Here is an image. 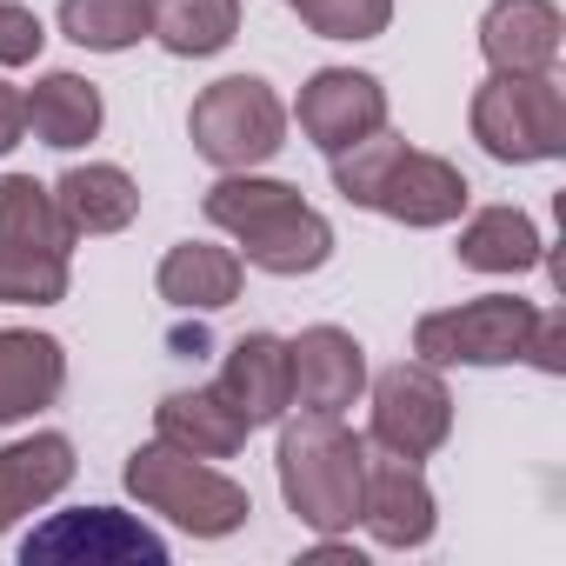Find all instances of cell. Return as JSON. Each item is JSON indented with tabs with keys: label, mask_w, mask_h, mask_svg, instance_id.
<instances>
[{
	"label": "cell",
	"mask_w": 566,
	"mask_h": 566,
	"mask_svg": "<svg viewBox=\"0 0 566 566\" xmlns=\"http://www.w3.org/2000/svg\"><path fill=\"white\" fill-rule=\"evenodd\" d=\"M200 213L213 227H227L240 240V260L260 266V273H280V280H294V273H321L334 260V227L327 213H314L301 200V187L287 180H260V174H227L207 187Z\"/></svg>",
	"instance_id": "1"
},
{
	"label": "cell",
	"mask_w": 566,
	"mask_h": 566,
	"mask_svg": "<svg viewBox=\"0 0 566 566\" xmlns=\"http://www.w3.org/2000/svg\"><path fill=\"white\" fill-rule=\"evenodd\" d=\"M334 187L354 207H374V213H387L400 227H447V220L467 213V193H473L453 160L407 147L387 127L354 140L347 154H334Z\"/></svg>",
	"instance_id": "2"
},
{
	"label": "cell",
	"mask_w": 566,
	"mask_h": 566,
	"mask_svg": "<svg viewBox=\"0 0 566 566\" xmlns=\"http://www.w3.org/2000/svg\"><path fill=\"white\" fill-rule=\"evenodd\" d=\"M280 500L301 513V526L340 539L360 520V467H367V440L354 427H340V413H301L280 427Z\"/></svg>",
	"instance_id": "3"
},
{
	"label": "cell",
	"mask_w": 566,
	"mask_h": 566,
	"mask_svg": "<svg viewBox=\"0 0 566 566\" xmlns=\"http://www.w3.org/2000/svg\"><path fill=\"white\" fill-rule=\"evenodd\" d=\"M127 493H134L147 513H160V520H174L180 533H193V539H227V533H240L247 513H253V500H247L240 480L213 473L207 460H193V453H180V447H167V440H147V447L127 453Z\"/></svg>",
	"instance_id": "4"
},
{
	"label": "cell",
	"mask_w": 566,
	"mask_h": 566,
	"mask_svg": "<svg viewBox=\"0 0 566 566\" xmlns=\"http://www.w3.org/2000/svg\"><path fill=\"white\" fill-rule=\"evenodd\" d=\"M187 134H193V154L213 160L220 174H253L260 160L287 147V107L260 74H227L193 101Z\"/></svg>",
	"instance_id": "5"
},
{
	"label": "cell",
	"mask_w": 566,
	"mask_h": 566,
	"mask_svg": "<svg viewBox=\"0 0 566 566\" xmlns=\"http://www.w3.org/2000/svg\"><path fill=\"white\" fill-rule=\"evenodd\" d=\"M467 120H473V140L506 167H533V160L566 154V94L553 74H493L473 94Z\"/></svg>",
	"instance_id": "6"
},
{
	"label": "cell",
	"mask_w": 566,
	"mask_h": 566,
	"mask_svg": "<svg viewBox=\"0 0 566 566\" xmlns=\"http://www.w3.org/2000/svg\"><path fill=\"white\" fill-rule=\"evenodd\" d=\"M533 314L539 307L520 294H480V301H460L447 314H420L413 354L427 367H506L526 354Z\"/></svg>",
	"instance_id": "7"
},
{
	"label": "cell",
	"mask_w": 566,
	"mask_h": 566,
	"mask_svg": "<svg viewBox=\"0 0 566 566\" xmlns=\"http://www.w3.org/2000/svg\"><path fill=\"white\" fill-rule=\"evenodd\" d=\"M453 433V394L440 380V367L427 360H400L374 380V447L407 453V460H433Z\"/></svg>",
	"instance_id": "8"
},
{
	"label": "cell",
	"mask_w": 566,
	"mask_h": 566,
	"mask_svg": "<svg viewBox=\"0 0 566 566\" xmlns=\"http://www.w3.org/2000/svg\"><path fill=\"white\" fill-rule=\"evenodd\" d=\"M28 566H48V559H67V566H127V559H147V566H167V539L114 506H81V513H54L48 526L28 533L21 546Z\"/></svg>",
	"instance_id": "9"
},
{
	"label": "cell",
	"mask_w": 566,
	"mask_h": 566,
	"mask_svg": "<svg viewBox=\"0 0 566 566\" xmlns=\"http://www.w3.org/2000/svg\"><path fill=\"white\" fill-rule=\"evenodd\" d=\"M360 526L380 539V546H427L433 526H440V506H433V486L420 473V460L407 453H374L367 447V467H360Z\"/></svg>",
	"instance_id": "10"
},
{
	"label": "cell",
	"mask_w": 566,
	"mask_h": 566,
	"mask_svg": "<svg viewBox=\"0 0 566 566\" xmlns=\"http://www.w3.org/2000/svg\"><path fill=\"white\" fill-rule=\"evenodd\" d=\"M294 114H301V134L334 160L354 140H367L374 127H387V87L374 74H354V67H321L301 87V107Z\"/></svg>",
	"instance_id": "11"
},
{
	"label": "cell",
	"mask_w": 566,
	"mask_h": 566,
	"mask_svg": "<svg viewBox=\"0 0 566 566\" xmlns=\"http://www.w3.org/2000/svg\"><path fill=\"white\" fill-rule=\"evenodd\" d=\"M287 374L301 413H347L367 387V354L347 327H307L301 340H287Z\"/></svg>",
	"instance_id": "12"
},
{
	"label": "cell",
	"mask_w": 566,
	"mask_h": 566,
	"mask_svg": "<svg viewBox=\"0 0 566 566\" xmlns=\"http://www.w3.org/2000/svg\"><path fill=\"white\" fill-rule=\"evenodd\" d=\"M559 34L566 21L553 0H493L480 21V54L493 74H553Z\"/></svg>",
	"instance_id": "13"
},
{
	"label": "cell",
	"mask_w": 566,
	"mask_h": 566,
	"mask_svg": "<svg viewBox=\"0 0 566 566\" xmlns=\"http://www.w3.org/2000/svg\"><path fill=\"white\" fill-rule=\"evenodd\" d=\"M67 387V354L54 334L0 327V427H14L41 407H54Z\"/></svg>",
	"instance_id": "14"
},
{
	"label": "cell",
	"mask_w": 566,
	"mask_h": 566,
	"mask_svg": "<svg viewBox=\"0 0 566 566\" xmlns=\"http://www.w3.org/2000/svg\"><path fill=\"white\" fill-rule=\"evenodd\" d=\"M220 394L247 413V427H273L294 407V374H287V340L273 334H240L220 374Z\"/></svg>",
	"instance_id": "15"
},
{
	"label": "cell",
	"mask_w": 566,
	"mask_h": 566,
	"mask_svg": "<svg viewBox=\"0 0 566 566\" xmlns=\"http://www.w3.org/2000/svg\"><path fill=\"white\" fill-rule=\"evenodd\" d=\"M154 433L167 440V447H180V453H193V460H227V453H240L247 447V413L220 394V387H193V394H167L160 407H154Z\"/></svg>",
	"instance_id": "16"
},
{
	"label": "cell",
	"mask_w": 566,
	"mask_h": 566,
	"mask_svg": "<svg viewBox=\"0 0 566 566\" xmlns=\"http://www.w3.org/2000/svg\"><path fill=\"white\" fill-rule=\"evenodd\" d=\"M240 280H247V260H240L233 247L180 240V247L160 260L154 287H160V301H174V307H187V314H220V307L240 301Z\"/></svg>",
	"instance_id": "17"
},
{
	"label": "cell",
	"mask_w": 566,
	"mask_h": 566,
	"mask_svg": "<svg viewBox=\"0 0 566 566\" xmlns=\"http://www.w3.org/2000/svg\"><path fill=\"white\" fill-rule=\"evenodd\" d=\"M74 480V440L67 433H34L0 447V533H8L21 513L48 506L54 493H67Z\"/></svg>",
	"instance_id": "18"
},
{
	"label": "cell",
	"mask_w": 566,
	"mask_h": 566,
	"mask_svg": "<svg viewBox=\"0 0 566 566\" xmlns=\"http://www.w3.org/2000/svg\"><path fill=\"white\" fill-rule=\"evenodd\" d=\"M54 207L67 213L74 233H120L134 213H140V187L127 167H67L54 180Z\"/></svg>",
	"instance_id": "19"
},
{
	"label": "cell",
	"mask_w": 566,
	"mask_h": 566,
	"mask_svg": "<svg viewBox=\"0 0 566 566\" xmlns=\"http://www.w3.org/2000/svg\"><path fill=\"white\" fill-rule=\"evenodd\" d=\"M101 120H107L101 87L81 81V74H41L34 94H28V127L41 134V147L74 154V147H87L101 134Z\"/></svg>",
	"instance_id": "20"
},
{
	"label": "cell",
	"mask_w": 566,
	"mask_h": 566,
	"mask_svg": "<svg viewBox=\"0 0 566 566\" xmlns=\"http://www.w3.org/2000/svg\"><path fill=\"white\" fill-rule=\"evenodd\" d=\"M74 227L54 207V187H41L34 174H8L0 180V247H28V253H74Z\"/></svg>",
	"instance_id": "21"
},
{
	"label": "cell",
	"mask_w": 566,
	"mask_h": 566,
	"mask_svg": "<svg viewBox=\"0 0 566 566\" xmlns=\"http://www.w3.org/2000/svg\"><path fill=\"white\" fill-rule=\"evenodd\" d=\"M460 266H473V273H526V266H539V227L520 207H480L460 227Z\"/></svg>",
	"instance_id": "22"
},
{
	"label": "cell",
	"mask_w": 566,
	"mask_h": 566,
	"mask_svg": "<svg viewBox=\"0 0 566 566\" xmlns=\"http://www.w3.org/2000/svg\"><path fill=\"white\" fill-rule=\"evenodd\" d=\"M240 34V0H154V41L180 61H207Z\"/></svg>",
	"instance_id": "23"
},
{
	"label": "cell",
	"mask_w": 566,
	"mask_h": 566,
	"mask_svg": "<svg viewBox=\"0 0 566 566\" xmlns=\"http://www.w3.org/2000/svg\"><path fill=\"white\" fill-rule=\"evenodd\" d=\"M61 34L94 54H120L154 34V0H61Z\"/></svg>",
	"instance_id": "24"
},
{
	"label": "cell",
	"mask_w": 566,
	"mask_h": 566,
	"mask_svg": "<svg viewBox=\"0 0 566 566\" xmlns=\"http://www.w3.org/2000/svg\"><path fill=\"white\" fill-rule=\"evenodd\" d=\"M67 301V253L0 247V307H54Z\"/></svg>",
	"instance_id": "25"
},
{
	"label": "cell",
	"mask_w": 566,
	"mask_h": 566,
	"mask_svg": "<svg viewBox=\"0 0 566 566\" xmlns=\"http://www.w3.org/2000/svg\"><path fill=\"white\" fill-rule=\"evenodd\" d=\"M321 41H380L394 28V0H294Z\"/></svg>",
	"instance_id": "26"
},
{
	"label": "cell",
	"mask_w": 566,
	"mask_h": 566,
	"mask_svg": "<svg viewBox=\"0 0 566 566\" xmlns=\"http://www.w3.org/2000/svg\"><path fill=\"white\" fill-rule=\"evenodd\" d=\"M41 48H48L41 14L21 8V0H0V67H28V61H41Z\"/></svg>",
	"instance_id": "27"
},
{
	"label": "cell",
	"mask_w": 566,
	"mask_h": 566,
	"mask_svg": "<svg viewBox=\"0 0 566 566\" xmlns=\"http://www.w3.org/2000/svg\"><path fill=\"white\" fill-rule=\"evenodd\" d=\"M520 360H533L539 374H566V314L553 307V314H533V334H526V354Z\"/></svg>",
	"instance_id": "28"
},
{
	"label": "cell",
	"mask_w": 566,
	"mask_h": 566,
	"mask_svg": "<svg viewBox=\"0 0 566 566\" xmlns=\"http://www.w3.org/2000/svg\"><path fill=\"white\" fill-rule=\"evenodd\" d=\"M21 134H28V94L0 81V154H14Z\"/></svg>",
	"instance_id": "29"
}]
</instances>
